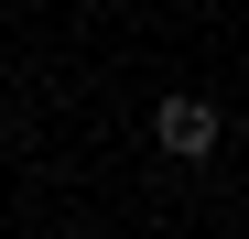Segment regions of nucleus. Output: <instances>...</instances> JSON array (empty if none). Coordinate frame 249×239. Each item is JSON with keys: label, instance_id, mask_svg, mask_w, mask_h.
Segmentation results:
<instances>
[{"label": "nucleus", "instance_id": "1", "mask_svg": "<svg viewBox=\"0 0 249 239\" xmlns=\"http://www.w3.org/2000/svg\"><path fill=\"white\" fill-rule=\"evenodd\" d=\"M217 131H228V120L206 109V98H162V120H152V141L174 152V163H206V152H217Z\"/></svg>", "mask_w": 249, "mask_h": 239}]
</instances>
